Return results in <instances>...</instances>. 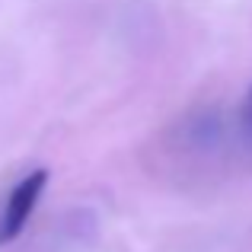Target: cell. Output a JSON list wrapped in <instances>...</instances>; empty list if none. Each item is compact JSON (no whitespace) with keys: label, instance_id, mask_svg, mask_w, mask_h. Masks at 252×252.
<instances>
[{"label":"cell","instance_id":"obj_1","mask_svg":"<svg viewBox=\"0 0 252 252\" xmlns=\"http://www.w3.org/2000/svg\"><path fill=\"white\" fill-rule=\"evenodd\" d=\"M45 185H48V169L45 166L26 172V176L13 185L10 198H6V204H3V214H0V246H3V243H13L23 233V227L29 223L32 211H35L38 198H42V191H45Z\"/></svg>","mask_w":252,"mask_h":252},{"label":"cell","instance_id":"obj_2","mask_svg":"<svg viewBox=\"0 0 252 252\" xmlns=\"http://www.w3.org/2000/svg\"><path fill=\"white\" fill-rule=\"evenodd\" d=\"M240 122H243V128H246V134L252 137V86H249V93H246V102H243V115H240Z\"/></svg>","mask_w":252,"mask_h":252}]
</instances>
